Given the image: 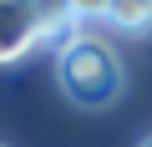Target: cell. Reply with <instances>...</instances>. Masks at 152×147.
<instances>
[{
    "instance_id": "6da1fadb",
    "label": "cell",
    "mask_w": 152,
    "mask_h": 147,
    "mask_svg": "<svg viewBox=\"0 0 152 147\" xmlns=\"http://www.w3.org/2000/svg\"><path fill=\"white\" fill-rule=\"evenodd\" d=\"M56 81H61V91L76 102V107H112L117 97H122V61H117V51L102 41V36H91V31H71L61 46H56Z\"/></svg>"
},
{
    "instance_id": "7a4b0ae2",
    "label": "cell",
    "mask_w": 152,
    "mask_h": 147,
    "mask_svg": "<svg viewBox=\"0 0 152 147\" xmlns=\"http://www.w3.org/2000/svg\"><path fill=\"white\" fill-rule=\"evenodd\" d=\"M41 41V20H36V5L20 0V5H0V66H15L26 61Z\"/></svg>"
},
{
    "instance_id": "3957f363",
    "label": "cell",
    "mask_w": 152,
    "mask_h": 147,
    "mask_svg": "<svg viewBox=\"0 0 152 147\" xmlns=\"http://www.w3.org/2000/svg\"><path fill=\"white\" fill-rule=\"evenodd\" d=\"M107 20L127 36H152V0H112Z\"/></svg>"
},
{
    "instance_id": "277c9868",
    "label": "cell",
    "mask_w": 152,
    "mask_h": 147,
    "mask_svg": "<svg viewBox=\"0 0 152 147\" xmlns=\"http://www.w3.org/2000/svg\"><path fill=\"white\" fill-rule=\"evenodd\" d=\"M71 15L76 20H107L112 15V0H71Z\"/></svg>"
},
{
    "instance_id": "5b68a950",
    "label": "cell",
    "mask_w": 152,
    "mask_h": 147,
    "mask_svg": "<svg viewBox=\"0 0 152 147\" xmlns=\"http://www.w3.org/2000/svg\"><path fill=\"white\" fill-rule=\"evenodd\" d=\"M0 5H20V0H0Z\"/></svg>"
},
{
    "instance_id": "8992f818",
    "label": "cell",
    "mask_w": 152,
    "mask_h": 147,
    "mask_svg": "<svg viewBox=\"0 0 152 147\" xmlns=\"http://www.w3.org/2000/svg\"><path fill=\"white\" fill-rule=\"evenodd\" d=\"M142 147H152V142H142Z\"/></svg>"
}]
</instances>
